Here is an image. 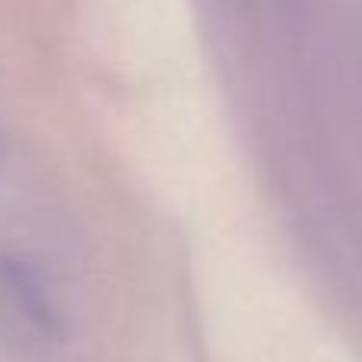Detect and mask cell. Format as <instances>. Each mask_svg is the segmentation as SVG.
<instances>
[]
</instances>
